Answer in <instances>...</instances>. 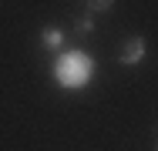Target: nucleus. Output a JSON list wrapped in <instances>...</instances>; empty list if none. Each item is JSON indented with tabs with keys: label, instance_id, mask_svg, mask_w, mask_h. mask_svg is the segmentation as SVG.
Returning <instances> with one entry per match:
<instances>
[{
	"label": "nucleus",
	"instance_id": "2",
	"mask_svg": "<svg viewBox=\"0 0 158 151\" xmlns=\"http://www.w3.org/2000/svg\"><path fill=\"white\" fill-rule=\"evenodd\" d=\"M118 60H121L125 67H138V64L145 60V37H128L125 44H121Z\"/></svg>",
	"mask_w": 158,
	"mask_h": 151
},
{
	"label": "nucleus",
	"instance_id": "4",
	"mask_svg": "<svg viewBox=\"0 0 158 151\" xmlns=\"http://www.w3.org/2000/svg\"><path fill=\"white\" fill-rule=\"evenodd\" d=\"M91 34H94V14L77 17V24H74V37H77V40H84V37H91Z\"/></svg>",
	"mask_w": 158,
	"mask_h": 151
},
{
	"label": "nucleus",
	"instance_id": "3",
	"mask_svg": "<svg viewBox=\"0 0 158 151\" xmlns=\"http://www.w3.org/2000/svg\"><path fill=\"white\" fill-rule=\"evenodd\" d=\"M64 40H67V34H64L61 27H44L40 30V47H44L47 54H61Z\"/></svg>",
	"mask_w": 158,
	"mask_h": 151
},
{
	"label": "nucleus",
	"instance_id": "5",
	"mask_svg": "<svg viewBox=\"0 0 158 151\" xmlns=\"http://www.w3.org/2000/svg\"><path fill=\"white\" fill-rule=\"evenodd\" d=\"M84 3H88V14H104L114 7V0H84Z\"/></svg>",
	"mask_w": 158,
	"mask_h": 151
},
{
	"label": "nucleus",
	"instance_id": "1",
	"mask_svg": "<svg viewBox=\"0 0 158 151\" xmlns=\"http://www.w3.org/2000/svg\"><path fill=\"white\" fill-rule=\"evenodd\" d=\"M51 77L54 84H61L64 91H81L91 84L94 77V57L84 51H61L54 64H51Z\"/></svg>",
	"mask_w": 158,
	"mask_h": 151
}]
</instances>
